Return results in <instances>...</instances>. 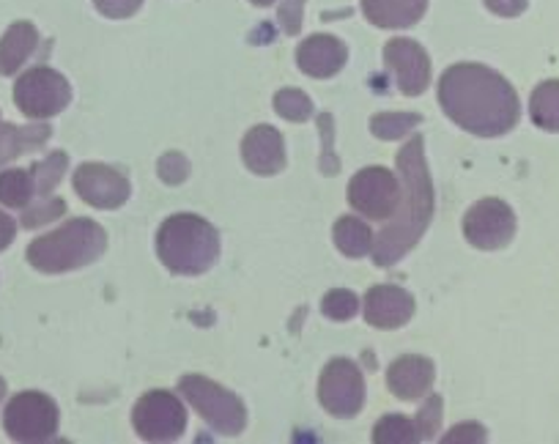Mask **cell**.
Wrapping results in <instances>:
<instances>
[{
  "instance_id": "19",
  "label": "cell",
  "mask_w": 559,
  "mask_h": 444,
  "mask_svg": "<svg viewBox=\"0 0 559 444\" xmlns=\"http://www.w3.org/2000/svg\"><path fill=\"white\" fill-rule=\"evenodd\" d=\"M36 45H39V34L31 23H14L12 28L0 39V74H17V69L34 56Z\"/></svg>"
},
{
  "instance_id": "29",
  "label": "cell",
  "mask_w": 559,
  "mask_h": 444,
  "mask_svg": "<svg viewBox=\"0 0 559 444\" xmlns=\"http://www.w3.org/2000/svg\"><path fill=\"white\" fill-rule=\"evenodd\" d=\"M414 428H417V439H433L442 428V398L433 395V398L426 400V406L417 411V420H414Z\"/></svg>"
},
{
  "instance_id": "7",
  "label": "cell",
  "mask_w": 559,
  "mask_h": 444,
  "mask_svg": "<svg viewBox=\"0 0 559 444\" xmlns=\"http://www.w3.org/2000/svg\"><path fill=\"white\" fill-rule=\"evenodd\" d=\"M14 101H17L20 113L28 119H52L67 110V105L72 101V88L61 72L36 67L14 83Z\"/></svg>"
},
{
  "instance_id": "13",
  "label": "cell",
  "mask_w": 559,
  "mask_h": 444,
  "mask_svg": "<svg viewBox=\"0 0 559 444\" xmlns=\"http://www.w3.org/2000/svg\"><path fill=\"white\" fill-rule=\"evenodd\" d=\"M386 69L395 72L397 88L406 96H419L431 85V58L417 41L392 39L384 47Z\"/></svg>"
},
{
  "instance_id": "15",
  "label": "cell",
  "mask_w": 559,
  "mask_h": 444,
  "mask_svg": "<svg viewBox=\"0 0 559 444\" xmlns=\"http://www.w3.org/2000/svg\"><path fill=\"white\" fill-rule=\"evenodd\" d=\"M241 159L255 176H274L286 168V143L274 127H252L241 141Z\"/></svg>"
},
{
  "instance_id": "28",
  "label": "cell",
  "mask_w": 559,
  "mask_h": 444,
  "mask_svg": "<svg viewBox=\"0 0 559 444\" xmlns=\"http://www.w3.org/2000/svg\"><path fill=\"white\" fill-rule=\"evenodd\" d=\"M359 310V299L354 291H346V288H335L324 297L321 302V313L332 321H352Z\"/></svg>"
},
{
  "instance_id": "26",
  "label": "cell",
  "mask_w": 559,
  "mask_h": 444,
  "mask_svg": "<svg viewBox=\"0 0 559 444\" xmlns=\"http://www.w3.org/2000/svg\"><path fill=\"white\" fill-rule=\"evenodd\" d=\"M417 124V113H379L370 119V132L381 141H397V137H406Z\"/></svg>"
},
{
  "instance_id": "33",
  "label": "cell",
  "mask_w": 559,
  "mask_h": 444,
  "mask_svg": "<svg viewBox=\"0 0 559 444\" xmlns=\"http://www.w3.org/2000/svg\"><path fill=\"white\" fill-rule=\"evenodd\" d=\"M94 3L96 9L110 20L132 17V14L143 7V0H94Z\"/></svg>"
},
{
  "instance_id": "16",
  "label": "cell",
  "mask_w": 559,
  "mask_h": 444,
  "mask_svg": "<svg viewBox=\"0 0 559 444\" xmlns=\"http://www.w3.org/2000/svg\"><path fill=\"white\" fill-rule=\"evenodd\" d=\"M348 61V50L341 39L316 34L297 47V67L316 80L335 77Z\"/></svg>"
},
{
  "instance_id": "8",
  "label": "cell",
  "mask_w": 559,
  "mask_h": 444,
  "mask_svg": "<svg viewBox=\"0 0 559 444\" xmlns=\"http://www.w3.org/2000/svg\"><path fill=\"white\" fill-rule=\"evenodd\" d=\"M132 425L143 442H176L187 428V409L168 389H152L134 404Z\"/></svg>"
},
{
  "instance_id": "31",
  "label": "cell",
  "mask_w": 559,
  "mask_h": 444,
  "mask_svg": "<svg viewBox=\"0 0 559 444\" xmlns=\"http://www.w3.org/2000/svg\"><path fill=\"white\" fill-rule=\"evenodd\" d=\"M277 20L283 25V31L292 36H297L302 31L305 20V0H280Z\"/></svg>"
},
{
  "instance_id": "36",
  "label": "cell",
  "mask_w": 559,
  "mask_h": 444,
  "mask_svg": "<svg viewBox=\"0 0 559 444\" xmlns=\"http://www.w3.org/2000/svg\"><path fill=\"white\" fill-rule=\"evenodd\" d=\"M14 237H17V226H14V219L9 217V214L0 212V253H3V250L14 242Z\"/></svg>"
},
{
  "instance_id": "24",
  "label": "cell",
  "mask_w": 559,
  "mask_h": 444,
  "mask_svg": "<svg viewBox=\"0 0 559 444\" xmlns=\"http://www.w3.org/2000/svg\"><path fill=\"white\" fill-rule=\"evenodd\" d=\"M67 168H69V157L63 152L50 154L45 163L31 168V173H34V181H36V197H39V201H45V197L52 195V190H56L58 181L63 179Z\"/></svg>"
},
{
  "instance_id": "23",
  "label": "cell",
  "mask_w": 559,
  "mask_h": 444,
  "mask_svg": "<svg viewBox=\"0 0 559 444\" xmlns=\"http://www.w3.org/2000/svg\"><path fill=\"white\" fill-rule=\"evenodd\" d=\"M36 197V181L31 170H3L0 173V203L9 208H28Z\"/></svg>"
},
{
  "instance_id": "22",
  "label": "cell",
  "mask_w": 559,
  "mask_h": 444,
  "mask_svg": "<svg viewBox=\"0 0 559 444\" xmlns=\"http://www.w3.org/2000/svg\"><path fill=\"white\" fill-rule=\"evenodd\" d=\"M530 116L540 130L559 132V80H546L532 91Z\"/></svg>"
},
{
  "instance_id": "20",
  "label": "cell",
  "mask_w": 559,
  "mask_h": 444,
  "mask_svg": "<svg viewBox=\"0 0 559 444\" xmlns=\"http://www.w3.org/2000/svg\"><path fill=\"white\" fill-rule=\"evenodd\" d=\"M50 137V127L36 124V127H14V124H0V165L12 163L20 154H28L34 148L45 146Z\"/></svg>"
},
{
  "instance_id": "38",
  "label": "cell",
  "mask_w": 559,
  "mask_h": 444,
  "mask_svg": "<svg viewBox=\"0 0 559 444\" xmlns=\"http://www.w3.org/2000/svg\"><path fill=\"white\" fill-rule=\"evenodd\" d=\"M252 3H255V7H272L274 0H252Z\"/></svg>"
},
{
  "instance_id": "27",
  "label": "cell",
  "mask_w": 559,
  "mask_h": 444,
  "mask_svg": "<svg viewBox=\"0 0 559 444\" xmlns=\"http://www.w3.org/2000/svg\"><path fill=\"white\" fill-rule=\"evenodd\" d=\"M274 110H277V116H283V119L299 124V121H308L310 116H313V101H310V96L302 94V91L286 88L274 94Z\"/></svg>"
},
{
  "instance_id": "34",
  "label": "cell",
  "mask_w": 559,
  "mask_h": 444,
  "mask_svg": "<svg viewBox=\"0 0 559 444\" xmlns=\"http://www.w3.org/2000/svg\"><path fill=\"white\" fill-rule=\"evenodd\" d=\"M444 444L453 442H486V428L477 425V422H464V425H455L448 436L442 439Z\"/></svg>"
},
{
  "instance_id": "5",
  "label": "cell",
  "mask_w": 559,
  "mask_h": 444,
  "mask_svg": "<svg viewBox=\"0 0 559 444\" xmlns=\"http://www.w3.org/2000/svg\"><path fill=\"white\" fill-rule=\"evenodd\" d=\"M181 395L190 400L192 409L223 436H236L247 425V409L234 393L214 384L206 376H185L179 382Z\"/></svg>"
},
{
  "instance_id": "21",
  "label": "cell",
  "mask_w": 559,
  "mask_h": 444,
  "mask_svg": "<svg viewBox=\"0 0 559 444\" xmlns=\"http://www.w3.org/2000/svg\"><path fill=\"white\" fill-rule=\"evenodd\" d=\"M332 237H335L337 250L348 255V259H362V255L373 253V231L359 217L337 219Z\"/></svg>"
},
{
  "instance_id": "35",
  "label": "cell",
  "mask_w": 559,
  "mask_h": 444,
  "mask_svg": "<svg viewBox=\"0 0 559 444\" xmlns=\"http://www.w3.org/2000/svg\"><path fill=\"white\" fill-rule=\"evenodd\" d=\"M486 7L499 17H519L526 9V0H486Z\"/></svg>"
},
{
  "instance_id": "18",
  "label": "cell",
  "mask_w": 559,
  "mask_h": 444,
  "mask_svg": "<svg viewBox=\"0 0 559 444\" xmlns=\"http://www.w3.org/2000/svg\"><path fill=\"white\" fill-rule=\"evenodd\" d=\"M428 0H362V14L376 28H412L426 14Z\"/></svg>"
},
{
  "instance_id": "12",
  "label": "cell",
  "mask_w": 559,
  "mask_h": 444,
  "mask_svg": "<svg viewBox=\"0 0 559 444\" xmlns=\"http://www.w3.org/2000/svg\"><path fill=\"white\" fill-rule=\"evenodd\" d=\"M74 192L94 208H118L129 201V179L107 165H80L74 170Z\"/></svg>"
},
{
  "instance_id": "9",
  "label": "cell",
  "mask_w": 559,
  "mask_h": 444,
  "mask_svg": "<svg viewBox=\"0 0 559 444\" xmlns=\"http://www.w3.org/2000/svg\"><path fill=\"white\" fill-rule=\"evenodd\" d=\"M401 181L386 168H365L348 184V203L368 219H386L401 206Z\"/></svg>"
},
{
  "instance_id": "25",
  "label": "cell",
  "mask_w": 559,
  "mask_h": 444,
  "mask_svg": "<svg viewBox=\"0 0 559 444\" xmlns=\"http://www.w3.org/2000/svg\"><path fill=\"white\" fill-rule=\"evenodd\" d=\"M373 442L376 444H414L417 439V428L408 417L401 415H386L376 422L373 428Z\"/></svg>"
},
{
  "instance_id": "10",
  "label": "cell",
  "mask_w": 559,
  "mask_h": 444,
  "mask_svg": "<svg viewBox=\"0 0 559 444\" xmlns=\"http://www.w3.org/2000/svg\"><path fill=\"white\" fill-rule=\"evenodd\" d=\"M319 400L332 417H357L365 406V379L362 371L352 360H332L321 371Z\"/></svg>"
},
{
  "instance_id": "11",
  "label": "cell",
  "mask_w": 559,
  "mask_h": 444,
  "mask_svg": "<svg viewBox=\"0 0 559 444\" xmlns=\"http://www.w3.org/2000/svg\"><path fill=\"white\" fill-rule=\"evenodd\" d=\"M464 237L477 250H502L515 237L513 208L497 197L475 203L464 217Z\"/></svg>"
},
{
  "instance_id": "3",
  "label": "cell",
  "mask_w": 559,
  "mask_h": 444,
  "mask_svg": "<svg viewBox=\"0 0 559 444\" xmlns=\"http://www.w3.org/2000/svg\"><path fill=\"white\" fill-rule=\"evenodd\" d=\"M157 255L174 275H203L217 264L219 237L209 219L198 214H174L157 233Z\"/></svg>"
},
{
  "instance_id": "1",
  "label": "cell",
  "mask_w": 559,
  "mask_h": 444,
  "mask_svg": "<svg viewBox=\"0 0 559 444\" xmlns=\"http://www.w3.org/2000/svg\"><path fill=\"white\" fill-rule=\"evenodd\" d=\"M439 105L455 127L477 137L508 135L521 116L513 85L480 63L450 67L439 80Z\"/></svg>"
},
{
  "instance_id": "14",
  "label": "cell",
  "mask_w": 559,
  "mask_h": 444,
  "mask_svg": "<svg viewBox=\"0 0 559 444\" xmlns=\"http://www.w3.org/2000/svg\"><path fill=\"white\" fill-rule=\"evenodd\" d=\"M414 315V297L401 286H373L365 297V321L376 329H397Z\"/></svg>"
},
{
  "instance_id": "2",
  "label": "cell",
  "mask_w": 559,
  "mask_h": 444,
  "mask_svg": "<svg viewBox=\"0 0 559 444\" xmlns=\"http://www.w3.org/2000/svg\"><path fill=\"white\" fill-rule=\"evenodd\" d=\"M401 170V206L392 214V223L373 239V261L392 266L419 242L433 217V184L423 152V137H412L397 154Z\"/></svg>"
},
{
  "instance_id": "30",
  "label": "cell",
  "mask_w": 559,
  "mask_h": 444,
  "mask_svg": "<svg viewBox=\"0 0 559 444\" xmlns=\"http://www.w3.org/2000/svg\"><path fill=\"white\" fill-rule=\"evenodd\" d=\"M67 212V203L61 201V197H45V201H39V206L34 208H25L23 214V226L25 228H36V226H45V223H50V219L61 217V214Z\"/></svg>"
},
{
  "instance_id": "6",
  "label": "cell",
  "mask_w": 559,
  "mask_h": 444,
  "mask_svg": "<svg viewBox=\"0 0 559 444\" xmlns=\"http://www.w3.org/2000/svg\"><path fill=\"white\" fill-rule=\"evenodd\" d=\"M3 428H7L9 439L23 444L50 442L58 433V406L50 395L36 393H20L9 400L7 411H3Z\"/></svg>"
},
{
  "instance_id": "4",
  "label": "cell",
  "mask_w": 559,
  "mask_h": 444,
  "mask_svg": "<svg viewBox=\"0 0 559 444\" xmlns=\"http://www.w3.org/2000/svg\"><path fill=\"white\" fill-rule=\"evenodd\" d=\"M107 250V233L94 219H69L67 226L31 242L28 264L45 275L83 269L102 259Z\"/></svg>"
},
{
  "instance_id": "32",
  "label": "cell",
  "mask_w": 559,
  "mask_h": 444,
  "mask_svg": "<svg viewBox=\"0 0 559 444\" xmlns=\"http://www.w3.org/2000/svg\"><path fill=\"white\" fill-rule=\"evenodd\" d=\"M187 176H190V165H187V159L181 157V154L170 152L159 159V179H163L165 184H181Z\"/></svg>"
},
{
  "instance_id": "17",
  "label": "cell",
  "mask_w": 559,
  "mask_h": 444,
  "mask_svg": "<svg viewBox=\"0 0 559 444\" xmlns=\"http://www.w3.org/2000/svg\"><path fill=\"white\" fill-rule=\"evenodd\" d=\"M433 362L419 355H406L395 360L386 371V387L395 398L417 400L433 387Z\"/></svg>"
},
{
  "instance_id": "37",
  "label": "cell",
  "mask_w": 559,
  "mask_h": 444,
  "mask_svg": "<svg viewBox=\"0 0 559 444\" xmlns=\"http://www.w3.org/2000/svg\"><path fill=\"white\" fill-rule=\"evenodd\" d=\"M7 398V382H3V379H0V400Z\"/></svg>"
}]
</instances>
